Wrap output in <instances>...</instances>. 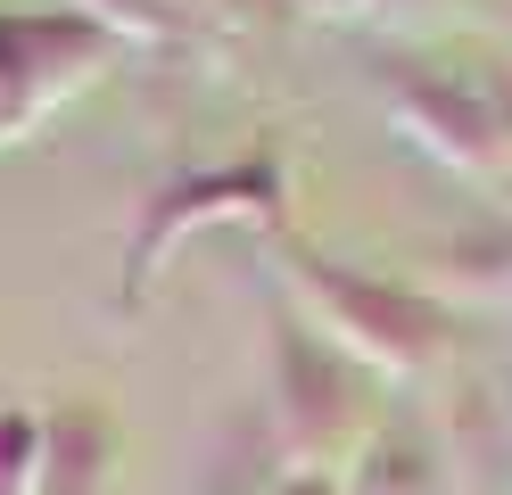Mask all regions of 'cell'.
<instances>
[{
  "instance_id": "1",
  "label": "cell",
  "mask_w": 512,
  "mask_h": 495,
  "mask_svg": "<svg viewBox=\"0 0 512 495\" xmlns=\"http://www.w3.org/2000/svg\"><path fill=\"white\" fill-rule=\"evenodd\" d=\"M298 281L314 289V306L331 314L339 347H356L372 363H430L446 347V314L413 289H389V281H356V273H331L323 256H298Z\"/></svg>"
},
{
  "instance_id": "2",
  "label": "cell",
  "mask_w": 512,
  "mask_h": 495,
  "mask_svg": "<svg viewBox=\"0 0 512 495\" xmlns=\"http://www.w3.org/2000/svg\"><path fill=\"white\" fill-rule=\"evenodd\" d=\"M91 58L100 33L83 17H0V141H17L67 83H83Z\"/></svg>"
},
{
  "instance_id": "3",
  "label": "cell",
  "mask_w": 512,
  "mask_h": 495,
  "mask_svg": "<svg viewBox=\"0 0 512 495\" xmlns=\"http://www.w3.org/2000/svg\"><path fill=\"white\" fill-rule=\"evenodd\" d=\"M232 207H248V215H273L281 207V165L273 157H248V165H223V174H207V182L157 190L149 215H141V231H133V273H124V281L141 289L157 273V256H166L190 223H199V215H232Z\"/></svg>"
},
{
  "instance_id": "4",
  "label": "cell",
  "mask_w": 512,
  "mask_h": 495,
  "mask_svg": "<svg viewBox=\"0 0 512 495\" xmlns=\"http://www.w3.org/2000/svg\"><path fill=\"white\" fill-rule=\"evenodd\" d=\"M281 388H290V438L306 454H323L339 429H347V372L331 347H314L306 330H281Z\"/></svg>"
},
{
  "instance_id": "5",
  "label": "cell",
  "mask_w": 512,
  "mask_h": 495,
  "mask_svg": "<svg viewBox=\"0 0 512 495\" xmlns=\"http://www.w3.org/2000/svg\"><path fill=\"white\" fill-rule=\"evenodd\" d=\"M108 413L100 405H58L42 421V454H34V495H100L108 487Z\"/></svg>"
},
{
  "instance_id": "6",
  "label": "cell",
  "mask_w": 512,
  "mask_h": 495,
  "mask_svg": "<svg viewBox=\"0 0 512 495\" xmlns=\"http://www.w3.org/2000/svg\"><path fill=\"white\" fill-rule=\"evenodd\" d=\"M356 495H438V454L413 429H380L356 454Z\"/></svg>"
},
{
  "instance_id": "7",
  "label": "cell",
  "mask_w": 512,
  "mask_h": 495,
  "mask_svg": "<svg viewBox=\"0 0 512 495\" xmlns=\"http://www.w3.org/2000/svg\"><path fill=\"white\" fill-rule=\"evenodd\" d=\"M34 454H42V421L0 413V495H34Z\"/></svg>"
},
{
  "instance_id": "8",
  "label": "cell",
  "mask_w": 512,
  "mask_h": 495,
  "mask_svg": "<svg viewBox=\"0 0 512 495\" xmlns=\"http://www.w3.org/2000/svg\"><path fill=\"white\" fill-rule=\"evenodd\" d=\"M273 495H331V487H323V479H281Z\"/></svg>"
},
{
  "instance_id": "9",
  "label": "cell",
  "mask_w": 512,
  "mask_h": 495,
  "mask_svg": "<svg viewBox=\"0 0 512 495\" xmlns=\"http://www.w3.org/2000/svg\"><path fill=\"white\" fill-rule=\"evenodd\" d=\"M496 141H512V91H504V108H496Z\"/></svg>"
},
{
  "instance_id": "10",
  "label": "cell",
  "mask_w": 512,
  "mask_h": 495,
  "mask_svg": "<svg viewBox=\"0 0 512 495\" xmlns=\"http://www.w3.org/2000/svg\"><path fill=\"white\" fill-rule=\"evenodd\" d=\"M323 9H339V0H323Z\"/></svg>"
}]
</instances>
